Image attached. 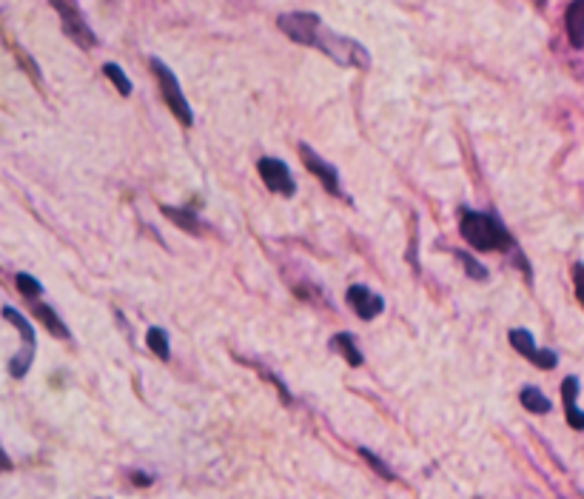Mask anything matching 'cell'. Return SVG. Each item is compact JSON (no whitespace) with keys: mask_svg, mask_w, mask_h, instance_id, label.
I'll return each instance as SVG.
<instances>
[{"mask_svg":"<svg viewBox=\"0 0 584 499\" xmlns=\"http://www.w3.org/2000/svg\"><path fill=\"white\" fill-rule=\"evenodd\" d=\"M276 27L283 29L285 38H291L294 43L311 46V49L322 52L334 63L353 66V69H368L371 66V55H368L366 46L357 43L353 38H345V35H337L334 29H328L314 12L280 14Z\"/></svg>","mask_w":584,"mask_h":499,"instance_id":"6da1fadb","label":"cell"},{"mask_svg":"<svg viewBox=\"0 0 584 499\" xmlns=\"http://www.w3.org/2000/svg\"><path fill=\"white\" fill-rule=\"evenodd\" d=\"M459 232H463L465 243L476 252H516L514 237L494 214L463 208L459 212Z\"/></svg>","mask_w":584,"mask_h":499,"instance_id":"7a4b0ae2","label":"cell"},{"mask_svg":"<svg viewBox=\"0 0 584 499\" xmlns=\"http://www.w3.org/2000/svg\"><path fill=\"white\" fill-rule=\"evenodd\" d=\"M148 66H152V71H155L157 86H160V95H163V100H166L168 109H172V115L177 117L183 126H192L194 111H192V106H188L186 95H183V86H181V80H177V75H174V71L168 69L160 58H152L148 60Z\"/></svg>","mask_w":584,"mask_h":499,"instance_id":"3957f363","label":"cell"},{"mask_svg":"<svg viewBox=\"0 0 584 499\" xmlns=\"http://www.w3.org/2000/svg\"><path fill=\"white\" fill-rule=\"evenodd\" d=\"M52 7L55 12L60 14V23H64V32L69 35V40H75L80 49H95L97 35L91 32V27L86 23L78 3H75V0H52Z\"/></svg>","mask_w":584,"mask_h":499,"instance_id":"277c9868","label":"cell"},{"mask_svg":"<svg viewBox=\"0 0 584 499\" xmlns=\"http://www.w3.org/2000/svg\"><path fill=\"white\" fill-rule=\"evenodd\" d=\"M257 172L260 177H263L265 186H269V192L283 197H294L296 183L294 177H291V169L280 160V157H263V160L257 163Z\"/></svg>","mask_w":584,"mask_h":499,"instance_id":"5b68a950","label":"cell"},{"mask_svg":"<svg viewBox=\"0 0 584 499\" xmlns=\"http://www.w3.org/2000/svg\"><path fill=\"white\" fill-rule=\"evenodd\" d=\"M300 157H302V163H305V169H309L311 175H314L317 180L322 183V188H325L328 195L345 197V195H342V186H340V172H337L331 163L322 160V157L317 155L311 146H305V143H300Z\"/></svg>","mask_w":584,"mask_h":499,"instance_id":"8992f818","label":"cell"},{"mask_svg":"<svg viewBox=\"0 0 584 499\" xmlns=\"http://www.w3.org/2000/svg\"><path fill=\"white\" fill-rule=\"evenodd\" d=\"M510 345H514L516 351H519L522 356H527L536 369H556L558 365V356L556 351H547V349H536V343H533V334L527 329H514L510 331Z\"/></svg>","mask_w":584,"mask_h":499,"instance_id":"52a82bcc","label":"cell"},{"mask_svg":"<svg viewBox=\"0 0 584 499\" xmlns=\"http://www.w3.org/2000/svg\"><path fill=\"white\" fill-rule=\"evenodd\" d=\"M345 300L360 320H377L379 314L386 312V300L379 297L377 292H371L368 285H351Z\"/></svg>","mask_w":584,"mask_h":499,"instance_id":"ba28073f","label":"cell"},{"mask_svg":"<svg viewBox=\"0 0 584 499\" xmlns=\"http://www.w3.org/2000/svg\"><path fill=\"white\" fill-rule=\"evenodd\" d=\"M562 400H565V414L571 428L576 431H584V411L578 409V380L576 376H567L565 383H562Z\"/></svg>","mask_w":584,"mask_h":499,"instance_id":"9c48e42d","label":"cell"},{"mask_svg":"<svg viewBox=\"0 0 584 499\" xmlns=\"http://www.w3.org/2000/svg\"><path fill=\"white\" fill-rule=\"evenodd\" d=\"M565 27H567V40H571L573 49H582L584 46V0H573L565 12Z\"/></svg>","mask_w":584,"mask_h":499,"instance_id":"30bf717a","label":"cell"},{"mask_svg":"<svg viewBox=\"0 0 584 499\" xmlns=\"http://www.w3.org/2000/svg\"><path fill=\"white\" fill-rule=\"evenodd\" d=\"M32 312H35V317H38L40 323L46 325V331H49V334H55V337H58V340H69L71 337L69 329H66V323L58 317V312H55L52 305L35 303Z\"/></svg>","mask_w":584,"mask_h":499,"instance_id":"8fae6325","label":"cell"},{"mask_svg":"<svg viewBox=\"0 0 584 499\" xmlns=\"http://www.w3.org/2000/svg\"><path fill=\"white\" fill-rule=\"evenodd\" d=\"M331 345H334V349L340 351L342 356H345L348 365H353V369H360V365L366 363V360H362V351L357 349V340H353L348 331H342V334H334Z\"/></svg>","mask_w":584,"mask_h":499,"instance_id":"7c38bea8","label":"cell"},{"mask_svg":"<svg viewBox=\"0 0 584 499\" xmlns=\"http://www.w3.org/2000/svg\"><path fill=\"white\" fill-rule=\"evenodd\" d=\"M519 400L522 405H525V411H531V414H551V400H547L536 385H525V389L519 391Z\"/></svg>","mask_w":584,"mask_h":499,"instance_id":"4fadbf2b","label":"cell"},{"mask_svg":"<svg viewBox=\"0 0 584 499\" xmlns=\"http://www.w3.org/2000/svg\"><path fill=\"white\" fill-rule=\"evenodd\" d=\"M160 212L166 214V217L174 223V226L183 228V232H188V234H199V232H203V228H199V221H197V217H194L192 212H188V208L160 206Z\"/></svg>","mask_w":584,"mask_h":499,"instance_id":"5bb4252c","label":"cell"},{"mask_svg":"<svg viewBox=\"0 0 584 499\" xmlns=\"http://www.w3.org/2000/svg\"><path fill=\"white\" fill-rule=\"evenodd\" d=\"M146 343H148V349H152L157 356H160V360H168V356H172V345H168V334H166V331H163V329H148Z\"/></svg>","mask_w":584,"mask_h":499,"instance_id":"9a60e30c","label":"cell"},{"mask_svg":"<svg viewBox=\"0 0 584 499\" xmlns=\"http://www.w3.org/2000/svg\"><path fill=\"white\" fill-rule=\"evenodd\" d=\"M104 75L111 80V84L117 86V91H120L123 98H129V95H132V80L126 78V71H123L120 66H117V63H106V66H104Z\"/></svg>","mask_w":584,"mask_h":499,"instance_id":"2e32d148","label":"cell"},{"mask_svg":"<svg viewBox=\"0 0 584 499\" xmlns=\"http://www.w3.org/2000/svg\"><path fill=\"white\" fill-rule=\"evenodd\" d=\"M14 283H18V292L29 300H35L40 292H43V285H40L38 280L32 277V274H18V277H14Z\"/></svg>","mask_w":584,"mask_h":499,"instance_id":"e0dca14e","label":"cell"},{"mask_svg":"<svg viewBox=\"0 0 584 499\" xmlns=\"http://www.w3.org/2000/svg\"><path fill=\"white\" fill-rule=\"evenodd\" d=\"M456 260H463V263H465V272H468V277H474V280H488V268H481L479 263H476V260L470 257L468 252H456Z\"/></svg>","mask_w":584,"mask_h":499,"instance_id":"ac0fdd59","label":"cell"},{"mask_svg":"<svg viewBox=\"0 0 584 499\" xmlns=\"http://www.w3.org/2000/svg\"><path fill=\"white\" fill-rule=\"evenodd\" d=\"M360 454L366 457V462H371V468L379 473V477H386V480H397V473H393L391 468L386 466V462L379 460V457L373 454V451H368V448H360Z\"/></svg>","mask_w":584,"mask_h":499,"instance_id":"d6986e66","label":"cell"},{"mask_svg":"<svg viewBox=\"0 0 584 499\" xmlns=\"http://www.w3.org/2000/svg\"><path fill=\"white\" fill-rule=\"evenodd\" d=\"M573 285H576V297L584 305V263L573 266Z\"/></svg>","mask_w":584,"mask_h":499,"instance_id":"ffe728a7","label":"cell"},{"mask_svg":"<svg viewBox=\"0 0 584 499\" xmlns=\"http://www.w3.org/2000/svg\"><path fill=\"white\" fill-rule=\"evenodd\" d=\"M18 60H20V66H27V69H29V75H32V80H35V84H40V71H38V66L32 63V58H29L27 52H18Z\"/></svg>","mask_w":584,"mask_h":499,"instance_id":"44dd1931","label":"cell"}]
</instances>
